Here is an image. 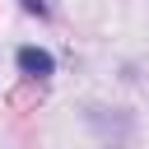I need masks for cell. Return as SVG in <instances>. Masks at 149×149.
Wrapping results in <instances>:
<instances>
[{"mask_svg": "<svg viewBox=\"0 0 149 149\" xmlns=\"http://www.w3.org/2000/svg\"><path fill=\"white\" fill-rule=\"evenodd\" d=\"M14 65H19L23 79H37V84L56 74V56L42 51V47H19V51H14Z\"/></svg>", "mask_w": 149, "mask_h": 149, "instance_id": "obj_1", "label": "cell"}, {"mask_svg": "<svg viewBox=\"0 0 149 149\" xmlns=\"http://www.w3.org/2000/svg\"><path fill=\"white\" fill-rule=\"evenodd\" d=\"M19 5H23L28 14H47V0H19Z\"/></svg>", "mask_w": 149, "mask_h": 149, "instance_id": "obj_2", "label": "cell"}]
</instances>
